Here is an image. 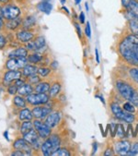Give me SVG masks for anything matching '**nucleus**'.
<instances>
[{"instance_id":"f257e3e1","label":"nucleus","mask_w":138,"mask_h":156,"mask_svg":"<svg viewBox=\"0 0 138 156\" xmlns=\"http://www.w3.org/2000/svg\"><path fill=\"white\" fill-rule=\"evenodd\" d=\"M119 53L128 64L138 67V36L128 34L119 44Z\"/></svg>"},{"instance_id":"f03ea898","label":"nucleus","mask_w":138,"mask_h":156,"mask_svg":"<svg viewBox=\"0 0 138 156\" xmlns=\"http://www.w3.org/2000/svg\"><path fill=\"white\" fill-rule=\"evenodd\" d=\"M116 88L122 98L138 107V91L132 85L125 81L119 80L116 82Z\"/></svg>"},{"instance_id":"7ed1b4c3","label":"nucleus","mask_w":138,"mask_h":156,"mask_svg":"<svg viewBox=\"0 0 138 156\" xmlns=\"http://www.w3.org/2000/svg\"><path fill=\"white\" fill-rule=\"evenodd\" d=\"M61 146V140L58 135H51L47 139H45L44 142H43L41 146V150L43 154L45 156L52 155L57 149Z\"/></svg>"},{"instance_id":"20e7f679","label":"nucleus","mask_w":138,"mask_h":156,"mask_svg":"<svg viewBox=\"0 0 138 156\" xmlns=\"http://www.w3.org/2000/svg\"><path fill=\"white\" fill-rule=\"evenodd\" d=\"M111 110H112L113 115L122 121H124L127 123H133L134 121L133 114L126 112L125 110L123 111L117 104H112L111 105Z\"/></svg>"},{"instance_id":"39448f33","label":"nucleus","mask_w":138,"mask_h":156,"mask_svg":"<svg viewBox=\"0 0 138 156\" xmlns=\"http://www.w3.org/2000/svg\"><path fill=\"white\" fill-rule=\"evenodd\" d=\"M50 96L46 93H31L26 97V101L31 105H46L49 103Z\"/></svg>"},{"instance_id":"423d86ee","label":"nucleus","mask_w":138,"mask_h":156,"mask_svg":"<svg viewBox=\"0 0 138 156\" xmlns=\"http://www.w3.org/2000/svg\"><path fill=\"white\" fill-rule=\"evenodd\" d=\"M23 139H25L32 147H34L35 149H38L43 144V142H42L43 139L39 136L38 132L34 129L29 130V132L23 134Z\"/></svg>"},{"instance_id":"0eeeda50","label":"nucleus","mask_w":138,"mask_h":156,"mask_svg":"<svg viewBox=\"0 0 138 156\" xmlns=\"http://www.w3.org/2000/svg\"><path fill=\"white\" fill-rule=\"evenodd\" d=\"M28 63L27 57H14L9 58L6 64V68L9 70H19L23 69Z\"/></svg>"},{"instance_id":"6e6552de","label":"nucleus","mask_w":138,"mask_h":156,"mask_svg":"<svg viewBox=\"0 0 138 156\" xmlns=\"http://www.w3.org/2000/svg\"><path fill=\"white\" fill-rule=\"evenodd\" d=\"M33 125H34V129L35 130L38 132L39 136L42 138V139H47L48 137L51 136V133H52V129L49 126H47L46 123L44 122H42L41 120L37 119L33 122Z\"/></svg>"},{"instance_id":"1a4fd4ad","label":"nucleus","mask_w":138,"mask_h":156,"mask_svg":"<svg viewBox=\"0 0 138 156\" xmlns=\"http://www.w3.org/2000/svg\"><path fill=\"white\" fill-rule=\"evenodd\" d=\"M125 11L129 12L133 19L138 20V0H122Z\"/></svg>"},{"instance_id":"9d476101","label":"nucleus","mask_w":138,"mask_h":156,"mask_svg":"<svg viewBox=\"0 0 138 156\" xmlns=\"http://www.w3.org/2000/svg\"><path fill=\"white\" fill-rule=\"evenodd\" d=\"M2 12L3 17L7 20L17 19L20 15V9L14 5H6L4 8H2Z\"/></svg>"},{"instance_id":"9b49d317","label":"nucleus","mask_w":138,"mask_h":156,"mask_svg":"<svg viewBox=\"0 0 138 156\" xmlns=\"http://www.w3.org/2000/svg\"><path fill=\"white\" fill-rule=\"evenodd\" d=\"M46 45V42L43 36H38L35 38L34 41H30L27 44L26 48L27 50H31V51H40L43 48H44Z\"/></svg>"},{"instance_id":"f8f14e48","label":"nucleus","mask_w":138,"mask_h":156,"mask_svg":"<svg viewBox=\"0 0 138 156\" xmlns=\"http://www.w3.org/2000/svg\"><path fill=\"white\" fill-rule=\"evenodd\" d=\"M131 148V143L128 140H120L115 142L114 144V151L117 154L120 155H127Z\"/></svg>"},{"instance_id":"ddd939ff","label":"nucleus","mask_w":138,"mask_h":156,"mask_svg":"<svg viewBox=\"0 0 138 156\" xmlns=\"http://www.w3.org/2000/svg\"><path fill=\"white\" fill-rule=\"evenodd\" d=\"M13 147L16 150H20L21 151H23L25 155H30L31 154V145L25 139L17 140L14 142Z\"/></svg>"},{"instance_id":"4468645a","label":"nucleus","mask_w":138,"mask_h":156,"mask_svg":"<svg viewBox=\"0 0 138 156\" xmlns=\"http://www.w3.org/2000/svg\"><path fill=\"white\" fill-rule=\"evenodd\" d=\"M61 120V115L59 112H51L45 118V123L51 129L55 128Z\"/></svg>"},{"instance_id":"2eb2a0df","label":"nucleus","mask_w":138,"mask_h":156,"mask_svg":"<svg viewBox=\"0 0 138 156\" xmlns=\"http://www.w3.org/2000/svg\"><path fill=\"white\" fill-rule=\"evenodd\" d=\"M21 76L22 72H20L19 70H9L4 75V83H6L5 85H9L14 80L20 79Z\"/></svg>"},{"instance_id":"dca6fc26","label":"nucleus","mask_w":138,"mask_h":156,"mask_svg":"<svg viewBox=\"0 0 138 156\" xmlns=\"http://www.w3.org/2000/svg\"><path fill=\"white\" fill-rule=\"evenodd\" d=\"M34 35L32 33L29 32V30H20L17 34V39L20 42V43H24V44H28L29 42L32 41Z\"/></svg>"},{"instance_id":"f3484780","label":"nucleus","mask_w":138,"mask_h":156,"mask_svg":"<svg viewBox=\"0 0 138 156\" xmlns=\"http://www.w3.org/2000/svg\"><path fill=\"white\" fill-rule=\"evenodd\" d=\"M33 87L30 83H24L22 86H20L18 90V93L21 96H28L31 93H33Z\"/></svg>"},{"instance_id":"a211bd4d","label":"nucleus","mask_w":138,"mask_h":156,"mask_svg":"<svg viewBox=\"0 0 138 156\" xmlns=\"http://www.w3.org/2000/svg\"><path fill=\"white\" fill-rule=\"evenodd\" d=\"M27 55H28V50H27V48H24V47H19V48L13 50L9 55V58H14V57H27Z\"/></svg>"},{"instance_id":"6ab92c4d","label":"nucleus","mask_w":138,"mask_h":156,"mask_svg":"<svg viewBox=\"0 0 138 156\" xmlns=\"http://www.w3.org/2000/svg\"><path fill=\"white\" fill-rule=\"evenodd\" d=\"M38 72V68L34 65H30V64H27L25 65V67L22 69V75L25 77H29L33 74H36Z\"/></svg>"},{"instance_id":"aec40b11","label":"nucleus","mask_w":138,"mask_h":156,"mask_svg":"<svg viewBox=\"0 0 138 156\" xmlns=\"http://www.w3.org/2000/svg\"><path fill=\"white\" fill-rule=\"evenodd\" d=\"M37 8L41 12H43L46 15H49L51 13L52 9H53V5L48 1H43V0L41 3L38 4Z\"/></svg>"},{"instance_id":"412c9836","label":"nucleus","mask_w":138,"mask_h":156,"mask_svg":"<svg viewBox=\"0 0 138 156\" xmlns=\"http://www.w3.org/2000/svg\"><path fill=\"white\" fill-rule=\"evenodd\" d=\"M19 120L21 121H29L33 118V115H32V112L29 108L25 107L19 112Z\"/></svg>"},{"instance_id":"4be33fe9","label":"nucleus","mask_w":138,"mask_h":156,"mask_svg":"<svg viewBox=\"0 0 138 156\" xmlns=\"http://www.w3.org/2000/svg\"><path fill=\"white\" fill-rule=\"evenodd\" d=\"M49 90H50V83L46 81L39 82L36 85L35 89H34V90L36 92H40V93H46L47 91H49Z\"/></svg>"},{"instance_id":"5701e85b","label":"nucleus","mask_w":138,"mask_h":156,"mask_svg":"<svg viewBox=\"0 0 138 156\" xmlns=\"http://www.w3.org/2000/svg\"><path fill=\"white\" fill-rule=\"evenodd\" d=\"M27 59H28V62H29L30 64H38L43 59V56L39 53H33L29 55L27 57Z\"/></svg>"},{"instance_id":"b1692460","label":"nucleus","mask_w":138,"mask_h":156,"mask_svg":"<svg viewBox=\"0 0 138 156\" xmlns=\"http://www.w3.org/2000/svg\"><path fill=\"white\" fill-rule=\"evenodd\" d=\"M61 91V84L59 82H54L49 90V96L50 97H55L59 94V92Z\"/></svg>"},{"instance_id":"393cba45","label":"nucleus","mask_w":138,"mask_h":156,"mask_svg":"<svg viewBox=\"0 0 138 156\" xmlns=\"http://www.w3.org/2000/svg\"><path fill=\"white\" fill-rule=\"evenodd\" d=\"M20 23H21V20L19 18H17V19H14V20H8V22L6 23V27L10 30H14L17 28H19Z\"/></svg>"},{"instance_id":"a878e982","label":"nucleus","mask_w":138,"mask_h":156,"mask_svg":"<svg viewBox=\"0 0 138 156\" xmlns=\"http://www.w3.org/2000/svg\"><path fill=\"white\" fill-rule=\"evenodd\" d=\"M33 129H34V125L32 122H30V120L29 121H23V123L21 125V128H20V131L23 135V134L29 132V130H31Z\"/></svg>"},{"instance_id":"bb28decb","label":"nucleus","mask_w":138,"mask_h":156,"mask_svg":"<svg viewBox=\"0 0 138 156\" xmlns=\"http://www.w3.org/2000/svg\"><path fill=\"white\" fill-rule=\"evenodd\" d=\"M36 24V20L34 17L32 16H28L25 18V20H23L22 22V25L25 29H29V28H31L33 27L34 25Z\"/></svg>"},{"instance_id":"cd10ccee","label":"nucleus","mask_w":138,"mask_h":156,"mask_svg":"<svg viewBox=\"0 0 138 156\" xmlns=\"http://www.w3.org/2000/svg\"><path fill=\"white\" fill-rule=\"evenodd\" d=\"M26 102L27 101H25L23 98H22V96L21 95H16L15 97H14V99H13V104L17 106V107H19V108H25L26 107Z\"/></svg>"},{"instance_id":"c85d7f7f","label":"nucleus","mask_w":138,"mask_h":156,"mask_svg":"<svg viewBox=\"0 0 138 156\" xmlns=\"http://www.w3.org/2000/svg\"><path fill=\"white\" fill-rule=\"evenodd\" d=\"M32 115L33 117H35L36 119H42V114H43V106H36L34 107L32 110Z\"/></svg>"},{"instance_id":"c756f323","label":"nucleus","mask_w":138,"mask_h":156,"mask_svg":"<svg viewBox=\"0 0 138 156\" xmlns=\"http://www.w3.org/2000/svg\"><path fill=\"white\" fill-rule=\"evenodd\" d=\"M52 155H53V156H56V155L57 156H70L71 153L68 151V150H66L64 148H59Z\"/></svg>"},{"instance_id":"7c9ffc66","label":"nucleus","mask_w":138,"mask_h":156,"mask_svg":"<svg viewBox=\"0 0 138 156\" xmlns=\"http://www.w3.org/2000/svg\"><path fill=\"white\" fill-rule=\"evenodd\" d=\"M129 75L138 84V67H135V68L131 69L129 70Z\"/></svg>"},{"instance_id":"2f4dec72","label":"nucleus","mask_w":138,"mask_h":156,"mask_svg":"<svg viewBox=\"0 0 138 156\" xmlns=\"http://www.w3.org/2000/svg\"><path fill=\"white\" fill-rule=\"evenodd\" d=\"M131 30L133 33V34L138 36V20H129Z\"/></svg>"},{"instance_id":"473e14b6","label":"nucleus","mask_w":138,"mask_h":156,"mask_svg":"<svg viewBox=\"0 0 138 156\" xmlns=\"http://www.w3.org/2000/svg\"><path fill=\"white\" fill-rule=\"evenodd\" d=\"M123 110H125L126 112H129V113H135V107L134 105L131 103V102H127L125 104H123Z\"/></svg>"},{"instance_id":"72a5a7b5","label":"nucleus","mask_w":138,"mask_h":156,"mask_svg":"<svg viewBox=\"0 0 138 156\" xmlns=\"http://www.w3.org/2000/svg\"><path fill=\"white\" fill-rule=\"evenodd\" d=\"M138 154V142H133L131 145L130 151L127 155H136Z\"/></svg>"},{"instance_id":"f704fd0d","label":"nucleus","mask_w":138,"mask_h":156,"mask_svg":"<svg viewBox=\"0 0 138 156\" xmlns=\"http://www.w3.org/2000/svg\"><path fill=\"white\" fill-rule=\"evenodd\" d=\"M28 78H29V82L30 84H38L39 82H41V78L36 74H33Z\"/></svg>"},{"instance_id":"c9c22d12","label":"nucleus","mask_w":138,"mask_h":156,"mask_svg":"<svg viewBox=\"0 0 138 156\" xmlns=\"http://www.w3.org/2000/svg\"><path fill=\"white\" fill-rule=\"evenodd\" d=\"M50 72H51V69H48V68H40V69H38V72L37 73L40 76H42L43 78H44V77L48 76L50 74Z\"/></svg>"},{"instance_id":"e433bc0d","label":"nucleus","mask_w":138,"mask_h":156,"mask_svg":"<svg viewBox=\"0 0 138 156\" xmlns=\"http://www.w3.org/2000/svg\"><path fill=\"white\" fill-rule=\"evenodd\" d=\"M116 135H117V137H119V138H123V137L126 136V132L124 131V129H123V126H122V125H118Z\"/></svg>"},{"instance_id":"4c0bfd02","label":"nucleus","mask_w":138,"mask_h":156,"mask_svg":"<svg viewBox=\"0 0 138 156\" xmlns=\"http://www.w3.org/2000/svg\"><path fill=\"white\" fill-rule=\"evenodd\" d=\"M52 112V108L50 106H43V114H42V119H45L47 115Z\"/></svg>"},{"instance_id":"58836bf2","label":"nucleus","mask_w":138,"mask_h":156,"mask_svg":"<svg viewBox=\"0 0 138 156\" xmlns=\"http://www.w3.org/2000/svg\"><path fill=\"white\" fill-rule=\"evenodd\" d=\"M117 128H118V125L115 123H112L109 125V129L111 130L112 133V137H115L116 132H117Z\"/></svg>"},{"instance_id":"ea45409f","label":"nucleus","mask_w":138,"mask_h":156,"mask_svg":"<svg viewBox=\"0 0 138 156\" xmlns=\"http://www.w3.org/2000/svg\"><path fill=\"white\" fill-rule=\"evenodd\" d=\"M18 90H19V87H18V86H16L15 84H13V85H9V86L8 91H9V94H11V95H15L16 93H18Z\"/></svg>"},{"instance_id":"a19ab883","label":"nucleus","mask_w":138,"mask_h":156,"mask_svg":"<svg viewBox=\"0 0 138 156\" xmlns=\"http://www.w3.org/2000/svg\"><path fill=\"white\" fill-rule=\"evenodd\" d=\"M85 34H86V35H87L88 38H90L91 37V27H90L89 21L87 22V26H86V29H85Z\"/></svg>"},{"instance_id":"79ce46f5","label":"nucleus","mask_w":138,"mask_h":156,"mask_svg":"<svg viewBox=\"0 0 138 156\" xmlns=\"http://www.w3.org/2000/svg\"><path fill=\"white\" fill-rule=\"evenodd\" d=\"M6 44H7V39H6V37H5L4 35H1V34H0V49L4 48L5 45H6Z\"/></svg>"},{"instance_id":"37998d69","label":"nucleus","mask_w":138,"mask_h":156,"mask_svg":"<svg viewBox=\"0 0 138 156\" xmlns=\"http://www.w3.org/2000/svg\"><path fill=\"white\" fill-rule=\"evenodd\" d=\"M25 82L21 80V79H18V80H14V84L16 85V86H18L19 88L20 87V86H22L23 84H24Z\"/></svg>"},{"instance_id":"c03bdc74","label":"nucleus","mask_w":138,"mask_h":156,"mask_svg":"<svg viewBox=\"0 0 138 156\" xmlns=\"http://www.w3.org/2000/svg\"><path fill=\"white\" fill-rule=\"evenodd\" d=\"M75 27H76V29H77V32H78V36L81 37V36H82V33H81V28H80L79 24H78V23H75Z\"/></svg>"},{"instance_id":"a18cd8bd","label":"nucleus","mask_w":138,"mask_h":156,"mask_svg":"<svg viewBox=\"0 0 138 156\" xmlns=\"http://www.w3.org/2000/svg\"><path fill=\"white\" fill-rule=\"evenodd\" d=\"M12 156H19V155H25L24 154V152L23 151H21L20 150H17L16 151H14V152H12V154H11Z\"/></svg>"},{"instance_id":"49530a36","label":"nucleus","mask_w":138,"mask_h":156,"mask_svg":"<svg viewBox=\"0 0 138 156\" xmlns=\"http://www.w3.org/2000/svg\"><path fill=\"white\" fill-rule=\"evenodd\" d=\"M79 21L80 23H85V14L84 12H81L79 15Z\"/></svg>"},{"instance_id":"de8ad7c7","label":"nucleus","mask_w":138,"mask_h":156,"mask_svg":"<svg viewBox=\"0 0 138 156\" xmlns=\"http://www.w3.org/2000/svg\"><path fill=\"white\" fill-rule=\"evenodd\" d=\"M113 154H114V152H113V151H112V150H111V149L106 150V151H105V152H104V155H105V156H108V155L112 156V155H113Z\"/></svg>"},{"instance_id":"09e8293b","label":"nucleus","mask_w":138,"mask_h":156,"mask_svg":"<svg viewBox=\"0 0 138 156\" xmlns=\"http://www.w3.org/2000/svg\"><path fill=\"white\" fill-rule=\"evenodd\" d=\"M95 55H96V61H97V63H99V54H98V50L97 48L95 49Z\"/></svg>"},{"instance_id":"8fccbe9b","label":"nucleus","mask_w":138,"mask_h":156,"mask_svg":"<svg viewBox=\"0 0 138 156\" xmlns=\"http://www.w3.org/2000/svg\"><path fill=\"white\" fill-rule=\"evenodd\" d=\"M57 67H58V63H57L56 61H53V63L51 64V68L53 69H57Z\"/></svg>"},{"instance_id":"3c124183","label":"nucleus","mask_w":138,"mask_h":156,"mask_svg":"<svg viewBox=\"0 0 138 156\" xmlns=\"http://www.w3.org/2000/svg\"><path fill=\"white\" fill-rule=\"evenodd\" d=\"M97 149H98V144H97L96 142H94V143H93V150H92L93 151H92V155L96 153V151H97Z\"/></svg>"},{"instance_id":"603ef678","label":"nucleus","mask_w":138,"mask_h":156,"mask_svg":"<svg viewBox=\"0 0 138 156\" xmlns=\"http://www.w3.org/2000/svg\"><path fill=\"white\" fill-rule=\"evenodd\" d=\"M96 97H97V98H99V100L102 102V104H103V105H105V101H104V99H103V96H102V95H96Z\"/></svg>"},{"instance_id":"864d4df0","label":"nucleus","mask_w":138,"mask_h":156,"mask_svg":"<svg viewBox=\"0 0 138 156\" xmlns=\"http://www.w3.org/2000/svg\"><path fill=\"white\" fill-rule=\"evenodd\" d=\"M2 18H4L3 17V12H2V8L0 7V20H2Z\"/></svg>"},{"instance_id":"5fc2aeb1","label":"nucleus","mask_w":138,"mask_h":156,"mask_svg":"<svg viewBox=\"0 0 138 156\" xmlns=\"http://www.w3.org/2000/svg\"><path fill=\"white\" fill-rule=\"evenodd\" d=\"M4 137L7 139V140H9V132L8 131H5L4 132Z\"/></svg>"},{"instance_id":"6e6d98bb","label":"nucleus","mask_w":138,"mask_h":156,"mask_svg":"<svg viewBox=\"0 0 138 156\" xmlns=\"http://www.w3.org/2000/svg\"><path fill=\"white\" fill-rule=\"evenodd\" d=\"M62 9H63V10H64V11H65V12H66L67 14H69V13H70V12H69V10L67 9V8H65V7H63V8H62Z\"/></svg>"},{"instance_id":"4d7b16f0","label":"nucleus","mask_w":138,"mask_h":156,"mask_svg":"<svg viewBox=\"0 0 138 156\" xmlns=\"http://www.w3.org/2000/svg\"><path fill=\"white\" fill-rule=\"evenodd\" d=\"M85 8H86V10H87V11H88V9H88V2H86V3H85Z\"/></svg>"},{"instance_id":"13d9d810","label":"nucleus","mask_w":138,"mask_h":156,"mask_svg":"<svg viewBox=\"0 0 138 156\" xmlns=\"http://www.w3.org/2000/svg\"><path fill=\"white\" fill-rule=\"evenodd\" d=\"M81 1L82 0H75V3H76V5H79L81 3Z\"/></svg>"},{"instance_id":"bf43d9fd","label":"nucleus","mask_w":138,"mask_h":156,"mask_svg":"<svg viewBox=\"0 0 138 156\" xmlns=\"http://www.w3.org/2000/svg\"><path fill=\"white\" fill-rule=\"evenodd\" d=\"M137 131H138V125L136 126V129H135V132H134V134H133V137H136V133H137Z\"/></svg>"},{"instance_id":"052dcab7","label":"nucleus","mask_w":138,"mask_h":156,"mask_svg":"<svg viewBox=\"0 0 138 156\" xmlns=\"http://www.w3.org/2000/svg\"><path fill=\"white\" fill-rule=\"evenodd\" d=\"M2 25H3V20H0V29H1Z\"/></svg>"},{"instance_id":"680f3d73","label":"nucleus","mask_w":138,"mask_h":156,"mask_svg":"<svg viewBox=\"0 0 138 156\" xmlns=\"http://www.w3.org/2000/svg\"><path fill=\"white\" fill-rule=\"evenodd\" d=\"M60 1H61V3H62V4L64 5V4L65 3V1H66V0H60Z\"/></svg>"},{"instance_id":"e2e57ef3","label":"nucleus","mask_w":138,"mask_h":156,"mask_svg":"<svg viewBox=\"0 0 138 156\" xmlns=\"http://www.w3.org/2000/svg\"><path fill=\"white\" fill-rule=\"evenodd\" d=\"M43 1H48V2H50V0H43Z\"/></svg>"}]
</instances>
